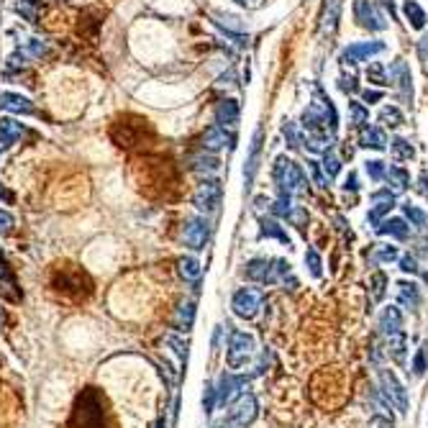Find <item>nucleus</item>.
I'll return each mask as SVG.
<instances>
[{
    "instance_id": "f257e3e1",
    "label": "nucleus",
    "mask_w": 428,
    "mask_h": 428,
    "mask_svg": "<svg viewBox=\"0 0 428 428\" xmlns=\"http://www.w3.org/2000/svg\"><path fill=\"white\" fill-rule=\"evenodd\" d=\"M67 428H113L106 398L97 388H85L75 398Z\"/></svg>"
},
{
    "instance_id": "f03ea898",
    "label": "nucleus",
    "mask_w": 428,
    "mask_h": 428,
    "mask_svg": "<svg viewBox=\"0 0 428 428\" xmlns=\"http://www.w3.org/2000/svg\"><path fill=\"white\" fill-rule=\"evenodd\" d=\"M243 274L252 280V283L259 285H283L285 290H295L298 287V280L292 274V264L287 259H272V257H259V259H252L243 267Z\"/></svg>"
},
{
    "instance_id": "7ed1b4c3",
    "label": "nucleus",
    "mask_w": 428,
    "mask_h": 428,
    "mask_svg": "<svg viewBox=\"0 0 428 428\" xmlns=\"http://www.w3.org/2000/svg\"><path fill=\"white\" fill-rule=\"evenodd\" d=\"M272 177L274 185H277V193H287V195H305L308 193V177L300 169V165H295L292 159H287L285 154H280L274 159L272 167Z\"/></svg>"
},
{
    "instance_id": "20e7f679",
    "label": "nucleus",
    "mask_w": 428,
    "mask_h": 428,
    "mask_svg": "<svg viewBox=\"0 0 428 428\" xmlns=\"http://www.w3.org/2000/svg\"><path fill=\"white\" fill-rule=\"evenodd\" d=\"M377 377H380V390L385 392L390 398V403H392V408L398 410L400 416H405L410 408V398H408V390H405V385L398 380V374L392 370H388V367H377Z\"/></svg>"
},
{
    "instance_id": "39448f33",
    "label": "nucleus",
    "mask_w": 428,
    "mask_h": 428,
    "mask_svg": "<svg viewBox=\"0 0 428 428\" xmlns=\"http://www.w3.org/2000/svg\"><path fill=\"white\" fill-rule=\"evenodd\" d=\"M264 305V292L259 287H241V290L234 292L231 298V311L243 318V321H252L257 318V313L262 311Z\"/></svg>"
},
{
    "instance_id": "423d86ee",
    "label": "nucleus",
    "mask_w": 428,
    "mask_h": 428,
    "mask_svg": "<svg viewBox=\"0 0 428 428\" xmlns=\"http://www.w3.org/2000/svg\"><path fill=\"white\" fill-rule=\"evenodd\" d=\"M254 357V336L246 331H234L228 339V351H226V359L231 370H241L246 361Z\"/></svg>"
},
{
    "instance_id": "0eeeda50",
    "label": "nucleus",
    "mask_w": 428,
    "mask_h": 428,
    "mask_svg": "<svg viewBox=\"0 0 428 428\" xmlns=\"http://www.w3.org/2000/svg\"><path fill=\"white\" fill-rule=\"evenodd\" d=\"M354 21L367 31L388 29V19L374 0H354Z\"/></svg>"
},
{
    "instance_id": "6e6552de",
    "label": "nucleus",
    "mask_w": 428,
    "mask_h": 428,
    "mask_svg": "<svg viewBox=\"0 0 428 428\" xmlns=\"http://www.w3.org/2000/svg\"><path fill=\"white\" fill-rule=\"evenodd\" d=\"M257 416H259L257 398H254L252 392H241V395L236 398L234 405H231V410H228V423L236 428H246L257 420Z\"/></svg>"
},
{
    "instance_id": "1a4fd4ad",
    "label": "nucleus",
    "mask_w": 428,
    "mask_h": 428,
    "mask_svg": "<svg viewBox=\"0 0 428 428\" xmlns=\"http://www.w3.org/2000/svg\"><path fill=\"white\" fill-rule=\"evenodd\" d=\"M388 72H390V85H395L400 103L410 106V103H413V75H410L408 62L398 57L388 67Z\"/></svg>"
},
{
    "instance_id": "9d476101",
    "label": "nucleus",
    "mask_w": 428,
    "mask_h": 428,
    "mask_svg": "<svg viewBox=\"0 0 428 428\" xmlns=\"http://www.w3.org/2000/svg\"><path fill=\"white\" fill-rule=\"evenodd\" d=\"M221 195H224V187L218 180H203L198 190L193 195V203L195 208L200 211V213H215L218 211V205H221Z\"/></svg>"
},
{
    "instance_id": "9b49d317",
    "label": "nucleus",
    "mask_w": 428,
    "mask_h": 428,
    "mask_svg": "<svg viewBox=\"0 0 428 428\" xmlns=\"http://www.w3.org/2000/svg\"><path fill=\"white\" fill-rule=\"evenodd\" d=\"M388 49L385 41H357V44H349V47H344L341 51L339 62L341 64H359V62H367V59L377 57Z\"/></svg>"
},
{
    "instance_id": "f8f14e48",
    "label": "nucleus",
    "mask_w": 428,
    "mask_h": 428,
    "mask_svg": "<svg viewBox=\"0 0 428 428\" xmlns=\"http://www.w3.org/2000/svg\"><path fill=\"white\" fill-rule=\"evenodd\" d=\"M208 239H211V224H208V218H205V215L187 218L185 228H182V241H185V246L200 252V249H205Z\"/></svg>"
},
{
    "instance_id": "ddd939ff",
    "label": "nucleus",
    "mask_w": 428,
    "mask_h": 428,
    "mask_svg": "<svg viewBox=\"0 0 428 428\" xmlns=\"http://www.w3.org/2000/svg\"><path fill=\"white\" fill-rule=\"evenodd\" d=\"M249 380H252V374H239V377H236L231 372H226L224 377L218 380V388H215V403H218V405H226L228 400L234 398L236 390L241 388V385H246Z\"/></svg>"
},
{
    "instance_id": "4468645a",
    "label": "nucleus",
    "mask_w": 428,
    "mask_h": 428,
    "mask_svg": "<svg viewBox=\"0 0 428 428\" xmlns=\"http://www.w3.org/2000/svg\"><path fill=\"white\" fill-rule=\"evenodd\" d=\"M0 110H8L16 116H34L36 113L34 103L21 93H0Z\"/></svg>"
},
{
    "instance_id": "2eb2a0df",
    "label": "nucleus",
    "mask_w": 428,
    "mask_h": 428,
    "mask_svg": "<svg viewBox=\"0 0 428 428\" xmlns=\"http://www.w3.org/2000/svg\"><path fill=\"white\" fill-rule=\"evenodd\" d=\"M259 159H262V128L254 131L252 149H249L246 165H243V180H246V187L254 182V175H257V169H259Z\"/></svg>"
},
{
    "instance_id": "dca6fc26",
    "label": "nucleus",
    "mask_w": 428,
    "mask_h": 428,
    "mask_svg": "<svg viewBox=\"0 0 428 428\" xmlns=\"http://www.w3.org/2000/svg\"><path fill=\"white\" fill-rule=\"evenodd\" d=\"M398 302L405 308V311H418L420 302H423L418 283H413V280H403V283H398Z\"/></svg>"
},
{
    "instance_id": "f3484780",
    "label": "nucleus",
    "mask_w": 428,
    "mask_h": 428,
    "mask_svg": "<svg viewBox=\"0 0 428 428\" xmlns=\"http://www.w3.org/2000/svg\"><path fill=\"white\" fill-rule=\"evenodd\" d=\"M377 329H380L382 336H392V333L403 331V313L395 305H385L377 318Z\"/></svg>"
},
{
    "instance_id": "a211bd4d",
    "label": "nucleus",
    "mask_w": 428,
    "mask_h": 428,
    "mask_svg": "<svg viewBox=\"0 0 428 428\" xmlns=\"http://www.w3.org/2000/svg\"><path fill=\"white\" fill-rule=\"evenodd\" d=\"M234 146V136L226 131L224 126H208L205 128V134H203V146L208 149V152H221L224 146Z\"/></svg>"
},
{
    "instance_id": "6ab92c4d",
    "label": "nucleus",
    "mask_w": 428,
    "mask_h": 428,
    "mask_svg": "<svg viewBox=\"0 0 428 428\" xmlns=\"http://www.w3.org/2000/svg\"><path fill=\"white\" fill-rule=\"evenodd\" d=\"M239 116H241V110H239V103L234 97H226L215 106V123L218 126H236Z\"/></svg>"
},
{
    "instance_id": "aec40b11",
    "label": "nucleus",
    "mask_w": 428,
    "mask_h": 428,
    "mask_svg": "<svg viewBox=\"0 0 428 428\" xmlns=\"http://www.w3.org/2000/svg\"><path fill=\"white\" fill-rule=\"evenodd\" d=\"M377 234L398 239V241H405V239H410V226L405 218H385V221L377 226Z\"/></svg>"
},
{
    "instance_id": "412c9836",
    "label": "nucleus",
    "mask_w": 428,
    "mask_h": 428,
    "mask_svg": "<svg viewBox=\"0 0 428 428\" xmlns=\"http://www.w3.org/2000/svg\"><path fill=\"white\" fill-rule=\"evenodd\" d=\"M388 144H390L388 134H385L380 126H361L359 146H364V149H374V152H382Z\"/></svg>"
},
{
    "instance_id": "4be33fe9",
    "label": "nucleus",
    "mask_w": 428,
    "mask_h": 428,
    "mask_svg": "<svg viewBox=\"0 0 428 428\" xmlns=\"http://www.w3.org/2000/svg\"><path fill=\"white\" fill-rule=\"evenodd\" d=\"M341 19V0H323L321 8V29L323 34H333Z\"/></svg>"
},
{
    "instance_id": "5701e85b",
    "label": "nucleus",
    "mask_w": 428,
    "mask_h": 428,
    "mask_svg": "<svg viewBox=\"0 0 428 428\" xmlns=\"http://www.w3.org/2000/svg\"><path fill=\"white\" fill-rule=\"evenodd\" d=\"M385 346H388V357H392V361L405 364V354H408V336H405V331L385 336Z\"/></svg>"
},
{
    "instance_id": "b1692460",
    "label": "nucleus",
    "mask_w": 428,
    "mask_h": 428,
    "mask_svg": "<svg viewBox=\"0 0 428 428\" xmlns=\"http://www.w3.org/2000/svg\"><path fill=\"white\" fill-rule=\"evenodd\" d=\"M403 16H405V21L410 23V29H416V31L426 29L428 16H426V10L420 8L418 0H405V3H403Z\"/></svg>"
},
{
    "instance_id": "393cba45",
    "label": "nucleus",
    "mask_w": 428,
    "mask_h": 428,
    "mask_svg": "<svg viewBox=\"0 0 428 428\" xmlns=\"http://www.w3.org/2000/svg\"><path fill=\"white\" fill-rule=\"evenodd\" d=\"M26 134V126L16 121V118H0V144L10 146L16 139H21Z\"/></svg>"
},
{
    "instance_id": "a878e982",
    "label": "nucleus",
    "mask_w": 428,
    "mask_h": 428,
    "mask_svg": "<svg viewBox=\"0 0 428 428\" xmlns=\"http://www.w3.org/2000/svg\"><path fill=\"white\" fill-rule=\"evenodd\" d=\"M385 180H388V187L392 185V193H403V190L410 187V175L405 167L390 165L388 172H385Z\"/></svg>"
},
{
    "instance_id": "bb28decb",
    "label": "nucleus",
    "mask_w": 428,
    "mask_h": 428,
    "mask_svg": "<svg viewBox=\"0 0 428 428\" xmlns=\"http://www.w3.org/2000/svg\"><path fill=\"white\" fill-rule=\"evenodd\" d=\"M259 236H262V239H277V241H283L290 246V236H287V231H285L274 218H262V221H259Z\"/></svg>"
},
{
    "instance_id": "cd10ccee",
    "label": "nucleus",
    "mask_w": 428,
    "mask_h": 428,
    "mask_svg": "<svg viewBox=\"0 0 428 428\" xmlns=\"http://www.w3.org/2000/svg\"><path fill=\"white\" fill-rule=\"evenodd\" d=\"M0 295L8 298V300H19V290H16V280L10 274L8 264L3 262V254H0Z\"/></svg>"
},
{
    "instance_id": "c85d7f7f",
    "label": "nucleus",
    "mask_w": 428,
    "mask_h": 428,
    "mask_svg": "<svg viewBox=\"0 0 428 428\" xmlns=\"http://www.w3.org/2000/svg\"><path fill=\"white\" fill-rule=\"evenodd\" d=\"M400 208H403V213H405V221H408L413 228L426 231L428 228V213L423 211V208H418V205H413V203H403Z\"/></svg>"
},
{
    "instance_id": "c756f323",
    "label": "nucleus",
    "mask_w": 428,
    "mask_h": 428,
    "mask_svg": "<svg viewBox=\"0 0 428 428\" xmlns=\"http://www.w3.org/2000/svg\"><path fill=\"white\" fill-rule=\"evenodd\" d=\"M349 123L357 128L367 126L370 123V108L359 100H349Z\"/></svg>"
},
{
    "instance_id": "7c9ffc66",
    "label": "nucleus",
    "mask_w": 428,
    "mask_h": 428,
    "mask_svg": "<svg viewBox=\"0 0 428 428\" xmlns=\"http://www.w3.org/2000/svg\"><path fill=\"white\" fill-rule=\"evenodd\" d=\"M177 267H180V274L185 277L187 283L198 285V280H200V262H198L195 257H182V259L177 262Z\"/></svg>"
},
{
    "instance_id": "2f4dec72",
    "label": "nucleus",
    "mask_w": 428,
    "mask_h": 428,
    "mask_svg": "<svg viewBox=\"0 0 428 428\" xmlns=\"http://www.w3.org/2000/svg\"><path fill=\"white\" fill-rule=\"evenodd\" d=\"M388 283H390L388 274L380 272V270L370 274V295H372V300L380 302L382 298H385V292H388Z\"/></svg>"
},
{
    "instance_id": "473e14b6",
    "label": "nucleus",
    "mask_w": 428,
    "mask_h": 428,
    "mask_svg": "<svg viewBox=\"0 0 428 428\" xmlns=\"http://www.w3.org/2000/svg\"><path fill=\"white\" fill-rule=\"evenodd\" d=\"M193 318H195V302L187 300V302H182L180 311H177L175 326L180 331H190V329H193Z\"/></svg>"
},
{
    "instance_id": "72a5a7b5",
    "label": "nucleus",
    "mask_w": 428,
    "mask_h": 428,
    "mask_svg": "<svg viewBox=\"0 0 428 428\" xmlns=\"http://www.w3.org/2000/svg\"><path fill=\"white\" fill-rule=\"evenodd\" d=\"M408 372L413 374V377H416V380H418V377H423V374L428 372V346H426V344H423V346H420L416 354H413Z\"/></svg>"
},
{
    "instance_id": "f704fd0d",
    "label": "nucleus",
    "mask_w": 428,
    "mask_h": 428,
    "mask_svg": "<svg viewBox=\"0 0 428 428\" xmlns=\"http://www.w3.org/2000/svg\"><path fill=\"white\" fill-rule=\"evenodd\" d=\"M277 218H285V221H290L292 211H295V205H292V195L287 193H277V200L272 203V208H270Z\"/></svg>"
},
{
    "instance_id": "c9c22d12",
    "label": "nucleus",
    "mask_w": 428,
    "mask_h": 428,
    "mask_svg": "<svg viewBox=\"0 0 428 428\" xmlns=\"http://www.w3.org/2000/svg\"><path fill=\"white\" fill-rule=\"evenodd\" d=\"M370 400L374 403V410H377L380 416L392 418V403H390V398L382 392L380 388H370Z\"/></svg>"
},
{
    "instance_id": "e433bc0d",
    "label": "nucleus",
    "mask_w": 428,
    "mask_h": 428,
    "mask_svg": "<svg viewBox=\"0 0 428 428\" xmlns=\"http://www.w3.org/2000/svg\"><path fill=\"white\" fill-rule=\"evenodd\" d=\"M400 259V249L395 243H374V262L390 264Z\"/></svg>"
},
{
    "instance_id": "4c0bfd02",
    "label": "nucleus",
    "mask_w": 428,
    "mask_h": 428,
    "mask_svg": "<svg viewBox=\"0 0 428 428\" xmlns=\"http://www.w3.org/2000/svg\"><path fill=\"white\" fill-rule=\"evenodd\" d=\"M390 149H392L395 159H403V162H408V159H413V156H416V149H413V144H410L408 139H403V136L392 139V141H390Z\"/></svg>"
},
{
    "instance_id": "58836bf2",
    "label": "nucleus",
    "mask_w": 428,
    "mask_h": 428,
    "mask_svg": "<svg viewBox=\"0 0 428 428\" xmlns=\"http://www.w3.org/2000/svg\"><path fill=\"white\" fill-rule=\"evenodd\" d=\"M367 80H370V82H374V85H380V88H388V85H390L388 67H385L382 62H370V67H367Z\"/></svg>"
},
{
    "instance_id": "ea45409f",
    "label": "nucleus",
    "mask_w": 428,
    "mask_h": 428,
    "mask_svg": "<svg viewBox=\"0 0 428 428\" xmlns=\"http://www.w3.org/2000/svg\"><path fill=\"white\" fill-rule=\"evenodd\" d=\"M321 169H323V175L329 177V182H331L333 177H336L341 172V156L333 154V149H326V152H323Z\"/></svg>"
},
{
    "instance_id": "a19ab883",
    "label": "nucleus",
    "mask_w": 428,
    "mask_h": 428,
    "mask_svg": "<svg viewBox=\"0 0 428 428\" xmlns=\"http://www.w3.org/2000/svg\"><path fill=\"white\" fill-rule=\"evenodd\" d=\"M380 123L388 128H398L405 123V118H403V113H400L398 106H385L380 110Z\"/></svg>"
},
{
    "instance_id": "79ce46f5",
    "label": "nucleus",
    "mask_w": 428,
    "mask_h": 428,
    "mask_svg": "<svg viewBox=\"0 0 428 428\" xmlns=\"http://www.w3.org/2000/svg\"><path fill=\"white\" fill-rule=\"evenodd\" d=\"M364 172L370 175L372 182H382L385 180V172H388V165L382 159H367L364 162Z\"/></svg>"
},
{
    "instance_id": "37998d69",
    "label": "nucleus",
    "mask_w": 428,
    "mask_h": 428,
    "mask_svg": "<svg viewBox=\"0 0 428 428\" xmlns=\"http://www.w3.org/2000/svg\"><path fill=\"white\" fill-rule=\"evenodd\" d=\"M193 169L195 172H208L211 175V172L218 169V159L213 154H198L193 159Z\"/></svg>"
},
{
    "instance_id": "c03bdc74",
    "label": "nucleus",
    "mask_w": 428,
    "mask_h": 428,
    "mask_svg": "<svg viewBox=\"0 0 428 428\" xmlns=\"http://www.w3.org/2000/svg\"><path fill=\"white\" fill-rule=\"evenodd\" d=\"M283 136H285V141H287V146H290V149H300V146H302L300 131H298V126H295L292 121H285V123H283Z\"/></svg>"
},
{
    "instance_id": "a18cd8bd",
    "label": "nucleus",
    "mask_w": 428,
    "mask_h": 428,
    "mask_svg": "<svg viewBox=\"0 0 428 428\" xmlns=\"http://www.w3.org/2000/svg\"><path fill=\"white\" fill-rule=\"evenodd\" d=\"M305 267L311 270L313 277H321V274H323V259H321V254L316 252L313 246L308 249V252H305Z\"/></svg>"
},
{
    "instance_id": "49530a36",
    "label": "nucleus",
    "mask_w": 428,
    "mask_h": 428,
    "mask_svg": "<svg viewBox=\"0 0 428 428\" xmlns=\"http://www.w3.org/2000/svg\"><path fill=\"white\" fill-rule=\"evenodd\" d=\"M400 262V270L405 274H418L420 272V267H418V259H416V254H403L398 259Z\"/></svg>"
},
{
    "instance_id": "de8ad7c7",
    "label": "nucleus",
    "mask_w": 428,
    "mask_h": 428,
    "mask_svg": "<svg viewBox=\"0 0 428 428\" xmlns=\"http://www.w3.org/2000/svg\"><path fill=\"white\" fill-rule=\"evenodd\" d=\"M308 172H311V177H313V182L318 187H329V177L323 175V169H321V165L318 162H308Z\"/></svg>"
},
{
    "instance_id": "09e8293b",
    "label": "nucleus",
    "mask_w": 428,
    "mask_h": 428,
    "mask_svg": "<svg viewBox=\"0 0 428 428\" xmlns=\"http://www.w3.org/2000/svg\"><path fill=\"white\" fill-rule=\"evenodd\" d=\"M167 344L172 346V351H175L180 359H185L187 357V341L182 339V336H167Z\"/></svg>"
},
{
    "instance_id": "8fccbe9b",
    "label": "nucleus",
    "mask_w": 428,
    "mask_h": 428,
    "mask_svg": "<svg viewBox=\"0 0 428 428\" xmlns=\"http://www.w3.org/2000/svg\"><path fill=\"white\" fill-rule=\"evenodd\" d=\"M339 90L341 93H346V95H354V93H359V85H357V78H346V75H341L339 78Z\"/></svg>"
},
{
    "instance_id": "3c124183",
    "label": "nucleus",
    "mask_w": 428,
    "mask_h": 428,
    "mask_svg": "<svg viewBox=\"0 0 428 428\" xmlns=\"http://www.w3.org/2000/svg\"><path fill=\"white\" fill-rule=\"evenodd\" d=\"M370 203H395V193H392L390 187H385V190H374V193L370 195Z\"/></svg>"
},
{
    "instance_id": "603ef678",
    "label": "nucleus",
    "mask_w": 428,
    "mask_h": 428,
    "mask_svg": "<svg viewBox=\"0 0 428 428\" xmlns=\"http://www.w3.org/2000/svg\"><path fill=\"white\" fill-rule=\"evenodd\" d=\"M213 405H215V388H213V385H205L203 410H205V413H213Z\"/></svg>"
},
{
    "instance_id": "864d4df0",
    "label": "nucleus",
    "mask_w": 428,
    "mask_h": 428,
    "mask_svg": "<svg viewBox=\"0 0 428 428\" xmlns=\"http://www.w3.org/2000/svg\"><path fill=\"white\" fill-rule=\"evenodd\" d=\"M359 175H357V172H349V175H346V180H344V190H346V193H357V190H359Z\"/></svg>"
},
{
    "instance_id": "5fc2aeb1",
    "label": "nucleus",
    "mask_w": 428,
    "mask_h": 428,
    "mask_svg": "<svg viewBox=\"0 0 428 428\" xmlns=\"http://www.w3.org/2000/svg\"><path fill=\"white\" fill-rule=\"evenodd\" d=\"M370 428H395V426H392V418H385L380 413H374L370 418Z\"/></svg>"
},
{
    "instance_id": "6e6d98bb",
    "label": "nucleus",
    "mask_w": 428,
    "mask_h": 428,
    "mask_svg": "<svg viewBox=\"0 0 428 428\" xmlns=\"http://www.w3.org/2000/svg\"><path fill=\"white\" fill-rule=\"evenodd\" d=\"M13 215L8 213V211H0V234H8L10 228H13Z\"/></svg>"
},
{
    "instance_id": "4d7b16f0",
    "label": "nucleus",
    "mask_w": 428,
    "mask_h": 428,
    "mask_svg": "<svg viewBox=\"0 0 428 428\" xmlns=\"http://www.w3.org/2000/svg\"><path fill=\"white\" fill-rule=\"evenodd\" d=\"M29 49H31V54H34V57H44V54L49 51L47 44H44L41 39H31L29 41Z\"/></svg>"
},
{
    "instance_id": "13d9d810",
    "label": "nucleus",
    "mask_w": 428,
    "mask_h": 428,
    "mask_svg": "<svg viewBox=\"0 0 428 428\" xmlns=\"http://www.w3.org/2000/svg\"><path fill=\"white\" fill-rule=\"evenodd\" d=\"M361 100H364V103H370V106H372V103H380V100H382V90H370V88H367L364 93H361Z\"/></svg>"
},
{
    "instance_id": "bf43d9fd",
    "label": "nucleus",
    "mask_w": 428,
    "mask_h": 428,
    "mask_svg": "<svg viewBox=\"0 0 428 428\" xmlns=\"http://www.w3.org/2000/svg\"><path fill=\"white\" fill-rule=\"evenodd\" d=\"M23 64H26V57H23L21 51H13V54L8 57V67L10 69H19V67H23Z\"/></svg>"
},
{
    "instance_id": "052dcab7",
    "label": "nucleus",
    "mask_w": 428,
    "mask_h": 428,
    "mask_svg": "<svg viewBox=\"0 0 428 428\" xmlns=\"http://www.w3.org/2000/svg\"><path fill=\"white\" fill-rule=\"evenodd\" d=\"M418 193L423 195V198H428V172H420V177H418Z\"/></svg>"
},
{
    "instance_id": "680f3d73",
    "label": "nucleus",
    "mask_w": 428,
    "mask_h": 428,
    "mask_svg": "<svg viewBox=\"0 0 428 428\" xmlns=\"http://www.w3.org/2000/svg\"><path fill=\"white\" fill-rule=\"evenodd\" d=\"M418 54H420V59H428V36H423V39H420Z\"/></svg>"
},
{
    "instance_id": "e2e57ef3",
    "label": "nucleus",
    "mask_w": 428,
    "mask_h": 428,
    "mask_svg": "<svg viewBox=\"0 0 428 428\" xmlns=\"http://www.w3.org/2000/svg\"><path fill=\"white\" fill-rule=\"evenodd\" d=\"M0 200H5V203H10V200H13V195L5 190V185H3V182H0Z\"/></svg>"
},
{
    "instance_id": "0e129e2a",
    "label": "nucleus",
    "mask_w": 428,
    "mask_h": 428,
    "mask_svg": "<svg viewBox=\"0 0 428 428\" xmlns=\"http://www.w3.org/2000/svg\"><path fill=\"white\" fill-rule=\"evenodd\" d=\"M154 428H167V420H165V416H159V420H156V426Z\"/></svg>"
},
{
    "instance_id": "69168bd1",
    "label": "nucleus",
    "mask_w": 428,
    "mask_h": 428,
    "mask_svg": "<svg viewBox=\"0 0 428 428\" xmlns=\"http://www.w3.org/2000/svg\"><path fill=\"white\" fill-rule=\"evenodd\" d=\"M236 3H239V5H252L254 0H236Z\"/></svg>"
},
{
    "instance_id": "338daca9",
    "label": "nucleus",
    "mask_w": 428,
    "mask_h": 428,
    "mask_svg": "<svg viewBox=\"0 0 428 428\" xmlns=\"http://www.w3.org/2000/svg\"><path fill=\"white\" fill-rule=\"evenodd\" d=\"M0 326H3V311H0Z\"/></svg>"
}]
</instances>
